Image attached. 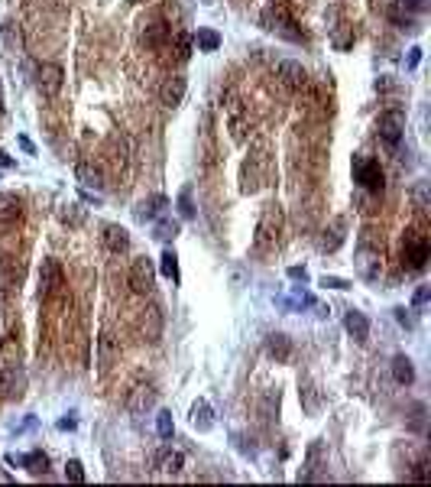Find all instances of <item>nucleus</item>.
<instances>
[{
  "instance_id": "1",
  "label": "nucleus",
  "mask_w": 431,
  "mask_h": 487,
  "mask_svg": "<svg viewBox=\"0 0 431 487\" xmlns=\"http://www.w3.org/2000/svg\"><path fill=\"white\" fill-rule=\"evenodd\" d=\"M431 257V240L425 231L419 227H408L406 238H402V270L406 273H421L428 266Z\"/></svg>"
},
{
  "instance_id": "2",
  "label": "nucleus",
  "mask_w": 431,
  "mask_h": 487,
  "mask_svg": "<svg viewBox=\"0 0 431 487\" xmlns=\"http://www.w3.org/2000/svg\"><path fill=\"white\" fill-rule=\"evenodd\" d=\"M279 234H283V208L279 205H266V212L257 225V238H253V247L259 253H272L279 247Z\"/></svg>"
},
{
  "instance_id": "3",
  "label": "nucleus",
  "mask_w": 431,
  "mask_h": 487,
  "mask_svg": "<svg viewBox=\"0 0 431 487\" xmlns=\"http://www.w3.org/2000/svg\"><path fill=\"white\" fill-rule=\"evenodd\" d=\"M263 26L272 29V33H279V36H285V39H292V42H305V33L298 29V23L283 10V7H276V3H270V7L263 10Z\"/></svg>"
},
{
  "instance_id": "4",
  "label": "nucleus",
  "mask_w": 431,
  "mask_h": 487,
  "mask_svg": "<svg viewBox=\"0 0 431 487\" xmlns=\"http://www.w3.org/2000/svg\"><path fill=\"white\" fill-rule=\"evenodd\" d=\"M354 182L367 192H382V186H386L382 166L369 156H354Z\"/></svg>"
},
{
  "instance_id": "5",
  "label": "nucleus",
  "mask_w": 431,
  "mask_h": 487,
  "mask_svg": "<svg viewBox=\"0 0 431 487\" xmlns=\"http://www.w3.org/2000/svg\"><path fill=\"white\" fill-rule=\"evenodd\" d=\"M127 283H130V289H133L136 296H149V292H153V283H156V266H153V260L136 257V260L130 263Z\"/></svg>"
},
{
  "instance_id": "6",
  "label": "nucleus",
  "mask_w": 431,
  "mask_h": 487,
  "mask_svg": "<svg viewBox=\"0 0 431 487\" xmlns=\"http://www.w3.org/2000/svg\"><path fill=\"white\" fill-rule=\"evenodd\" d=\"M62 286H65V273H62V263L59 260H42V266H39V296L42 299H55L62 292Z\"/></svg>"
},
{
  "instance_id": "7",
  "label": "nucleus",
  "mask_w": 431,
  "mask_h": 487,
  "mask_svg": "<svg viewBox=\"0 0 431 487\" xmlns=\"http://www.w3.org/2000/svg\"><path fill=\"white\" fill-rule=\"evenodd\" d=\"M402 130H406V117H402L399 111L380 114V121H376V134H380V140L389 147V150H395V147L402 143Z\"/></svg>"
},
{
  "instance_id": "8",
  "label": "nucleus",
  "mask_w": 431,
  "mask_h": 487,
  "mask_svg": "<svg viewBox=\"0 0 431 487\" xmlns=\"http://www.w3.org/2000/svg\"><path fill=\"white\" fill-rule=\"evenodd\" d=\"M162 328H166V319H162V309L156 305V302H149L146 309L140 312V335H143V341H149V345H156L162 338Z\"/></svg>"
},
{
  "instance_id": "9",
  "label": "nucleus",
  "mask_w": 431,
  "mask_h": 487,
  "mask_svg": "<svg viewBox=\"0 0 431 487\" xmlns=\"http://www.w3.org/2000/svg\"><path fill=\"white\" fill-rule=\"evenodd\" d=\"M62 82H65V72H62V65L55 62H42L36 68V88L46 95V98H55L62 91Z\"/></svg>"
},
{
  "instance_id": "10",
  "label": "nucleus",
  "mask_w": 431,
  "mask_h": 487,
  "mask_svg": "<svg viewBox=\"0 0 431 487\" xmlns=\"http://www.w3.org/2000/svg\"><path fill=\"white\" fill-rule=\"evenodd\" d=\"M357 273L360 279H367V283H376L380 279V270H382V263H380V247H367V244H360L357 250Z\"/></svg>"
},
{
  "instance_id": "11",
  "label": "nucleus",
  "mask_w": 431,
  "mask_h": 487,
  "mask_svg": "<svg viewBox=\"0 0 431 487\" xmlns=\"http://www.w3.org/2000/svg\"><path fill=\"white\" fill-rule=\"evenodd\" d=\"M20 218H23V199L13 195V192H3V195H0V231L16 227Z\"/></svg>"
},
{
  "instance_id": "12",
  "label": "nucleus",
  "mask_w": 431,
  "mask_h": 487,
  "mask_svg": "<svg viewBox=\"0 0 431 487\" xmlns=\"http://www.w3.org/2000/svg\"><path fill=\"white\" fill-rule=\"evenodd\" d=\"M156 397H159V390L153 387V384H136L133 390H130V397H127V410L130 412H146L156 406Z\"/></svg>"
},
{
  "instance_id": "13",
  "label": "nucleus",
  "mask_w": 431,
  "mask_h": 487,
  "mask_svg": "<svg viewBox=\"0 0 431 487\" xmlns=\"http://www.w3.org/2000/svg\"><path fill=\"white\" fill-rule=\"evenodd\" d=\"M276 75L283 78V85L292 88V91H302V88H308V72L298 62H292V59H285V62L276 65Z\"/></svg>"
},
{
  "instance_id": "14",
  "label": "nucleus",
  "mask_w": 431,
  "mask_h": 487,
  "mask_svg": "<svg viewBox=\"0 0 431 487\" xmlns=\"http://www.w3.org/2000/svg\"><path fill=\"white\" fill-rule=\"evenodd\" d=\"M185 91H188V82H185L182 75H169L159 85V101L166 108H179L185 101Z\"/></svg>"
},
{
  "instance_id": "15",
  "label": "nucleus",
  "mask_w": 431,
  "mask_h": 487,
  "mask_svg": "<svg viewBox=\"0 0 431 487\" xmlns=\"http://www.w3.org/2000/svg\"><path fill=\"white\" fill-rule=\"evenodd\" d=\"M266 354H270L276 364H289V361H292V354H296V348H292V338L283 335V332H272V335L266 338Z\"/></svg>"
},
{
  "instance_id": "16",
  "label": "nucleus",
  "mask_w": 431,
  "mask_h": 487,
  "mask_svg": "<svg viewBox=\"0 0 431 487\" xmlns=\"http://www.w3.org/2000/svg\"><path fill=\"white\" fill-rule=\"evenodd\" d=\"M120 358V338L114 332H101L98 338V361H101V371H107L114 361Z\"/></svg>"
},
{
  "instance_id": "17",
  "label": "nucleus",
  "mask_w": 431,
  "mask_h": 487,
  "mask_svg": "<svg viewBox=\"0 0 431 487\" xmlns=\"http://www.w3.org/2000/svg\"><path fill=\"white\" fill-rule=\"evenodd\" d=\"M101 240H104V247L111 250V253H127V250H130V231L120 225H107L104 234H101Z\"/></svg>"
},
{
  "instance_id": "18",
  "label": "nucleus",
  "mask_w": 431,
  "mask_h": 487,
  "mask_svg": "<svg viewBox=\"0 0 431 487\" xmlns=\"http://www.w3.org/2000/svg\"><path fill=\"white\" fill-rule=\"evenodd\" d=\"M143 42H146L149 49H162L166 42H172V26L166 23V20H156V23H149L143 29Z\"/></svg>"
},
{
  "instance_id": "19",
  "label": "nucleus",
  "mask_w": 431,
  "mask_h": 487,
  "mask_svg": "<svg viewBox=\"0 0 431 487\" xmlns=\"http://www.w3.org/2000/svg\"><path fill=\"white\" fill-rule=\"evenodd\" d=\"M78 182L85 188H104V169H101V162L94 160H81L78 162Z\"/></svg>"
},
{
  "instance_id": "20",
  "label": "nucleus",
  "mask_w": 431,
  "mask_h": 487,
  "mask_svg": "<svg viewBox=\"0 0 431 487\" xmlns=\"http://www.w3.org/2000/svg\"><path fill=\"white\" fill-rule=\"evenodd\" d=\"M16 279H20V266L13 257H0V302L10 296V289L16 286Z\"/></svg>"
},
{
  "instance_id": "21",
  "label": "nucleus",
  "mask_w": 431,
  "mask_h": 487,
  "mask_svg": "<svg viewBox=\"0 0 431 487\" xmlns=\"http://www.w3.org/2000/svg\"><path fill=\"white\" fill-rule=\"evenodd\" d=\"M344 328H347V335L354 338V341L367 345V338H369V322H367V315H363V312L350 309V312L344 315Z\"/></svg>"
},
{
  "instance_id": "22",
  "label": "nucleus",
  "mask_w": 431,
  "mask_h": 487,
  "mask_svg": "<svg viewBox=\"0 0 431 487\" xmlns=\"http://www.w3.org/2000/svg\"><path fill=\"white\" fill-rule=\"evenodd\" d=\"M153 464L159 468V471H166V475H179L185 468V455L182 451H175V449H162L153 455Z\"/></svg>"
},
{
  "instance_id": "23",
  "label": "nucleus",
  "mask_w": 431,
  "mask_h": 487,
  "mask_svg": "<svg viewBox=\"0 0 431 487\" xmlns=\"http://www.w3.org/2000/svg\"><path fill=\"white\" fill-rule=\"evenodd\" d=\"M192 425H195L198 432H211L214 429V410L208 406V400H198L192 406Z\"/></svg>"
},
{
  "instance_id": "24",
  "label": "nucleus",
  "mask_w": 431,
  "mask_h": 487,
  "mask_svg": "<svg viewBox=\"0 0 431 487\" xmlns=\"http://www.w3.org/2000/svg\"><path fill=\"white\" fill-rule=\"evenodd\" d=\"M393 377H395V384L408 387V384L415 380V367H412V358H406V354H395V358H393Z\"/></svg>"
},
{
  "instance_id": "25",
  "label": "nucleus",
  "mask_w": 431,
  "mask_h": 487,
  "mask_svg": "<svg viewBox=\"0 0 431 487\" xmlns=\"http://www.w3.org/2000/svg\"><path fill=\"white\" fill-rule=\"evenodd\" d=\"M344 231H347V225L344 221H334L331 225V231H324V240H321V250L324 253H334V250L344 244Z\"/></svg>"
},
{
  "instance_id": "26",
  "label": "nucleus",
  "mask_w": 431,
  "mask_h": 487,
  "mask_svg": "<svg viewBox=\"0 0 431 487\" xmlns=\"http://www.w3.org/2000/svg\"><path fill=\"white\" fill-rule=\"evenodd\" d=\"M162 205H166V195H153V199H143L136 205V218L140 221H146V218H156L162 212Z\"/></svg>"
},
{
  "instance_id": "27",
  "label": "nucleus",
  "mask_w": 431,
  "mask_h": 487,
  "mask_svg": "<svg viewBox=\"0 0 431 487\" xmlns=\"http://www.w3.org/2000/svg\"><path fill=\"white\" fill-rule=\"evenodd\" d=\"M16 364H7L0 367V397H16Z\"/></svg>"
},
{
  "instance_id": "28",
  "label": "nucleus",
  "mask_w": 431,
  "mask_h": 487,
  "mask_svg": "<svg viewBox=\"0 0 431 487\" xmlns=\"http://www.w3.org/2000/svg\"><path fill=\"white\" fill-rule=\"evenodd\" d=\"M192 39H195L198 52H214V49H221V36H218L214 29H198V36H192Z\"/></svg>"
},
{
  "instance_id": "29",
  "label": "nucleus",
  "mask_w": 431,
  "mask_h": 487,
  "mask_svg": "<svg viewBox=\"0 0 431 487\" xmlns=\"http://www.w3.org/2000/svg\"><path fill=\"white\" fill-rule=\"evenodd\" d=\"M175 59L179 62H188L192 59V49H195V39L188 36V33H175Z\"/></svg>"
},
{
  "instance_id": "30",
  "label": "nucleus",
  "mask_w": 431,
  "mask_h": 487,
  "mask_svg": "<svg viewBox=\"0 0 431 487\" xmlns=\"http://www.w3.org/2000/svg\"><path fill=\"white\" fill-rule=\"evenodd\" d=\"M20 464H26L33 475H46V468H49V458H46L42 451H29V455H23V458H20Z\"/></svg>"
},
{
  "instance_id": "31",
  "label": "nucleus",
  "mask_w": 431,
  "mask_h": 487,
  "mask_svg": "<svg viewBox=\"0 0 431 487\" xmlns=\"http://www.w3.org/2000/svg\"><path fill=\"white\" fill-rule=\"evenodd\" d=\"M153 234H156L159 240H175V234H179V221H172V218H159L156 227H153Z\"/></svg>"
},
{
  "instance_id": "32",
  "label": "nucleus",
  "mask_w": 431,
  "mask_h": 487,
  "mask_svg": "<svg viewBox=\"0 0 431 487\" xmlns=\"http://www.w3.org/2000/svg\"><path fill=\"white\" fill-rule=\"evenodd\" d=\"M159 270H162V276H169V279H179V257H175L172 250H166L162 253V263H159Z\"/></svg>"
},
{
  "instance_id": "33",
  "label": "nucleus",
  "mask_w": 431,
  "mask_h": 487,
  "mask_svg": "<svg viewBox=\"0 0 431 487\" xmlns=\"http://www.w3.org/2000/svg\"><path fill=\"white\" fill-rule=\"evenodd\" d=\"M3 42H7V49L10 52H20V29H16V23H3Z\"/></svg>"
},
{
  "instance_id": "34",
  "label": "nucleus",
  "mask_w": 431,
  "mask_h": 487,
  "mask_svg": "<svg viewBox=\"0 0 431 487\" xmlns=\"http://www.w3.org/2000/svg\"><path fill=\"white\" fill-rule=\"evenodd\" d=\"M156 429H159V436L162 438H169L175 432V423H172V412L169 410H162L159 416H156Z\"/></svg>"
},
{
  "instance_id": "35",
  "label": "nucleus",
  "mask_w": 431,
  "mask_h": 487,
  "mask_svg": "<svg viewBox=\"0 0 431 487\" xmlns=\"http://www.w3.org/2000/svg\"><path fill=\"white\" fill-rule=\"evenodd\" d=\"M65 477H68L72 484H85V468H81L78 458H72V462L65 464Z\"/></svg>"
},
{
  "instance_id": "36",
  "label": "nucleus",
  "mask_w": 431,
  "mask_h": 487,
  "mask_svg": "<svg viewBox=\"0 0 431 487\" xmlns=\"http://www.w3.org/2000/svg\"><path fill=\"white\" fill-rule=\"evenodd\" d=\"M179 212H182V218H195V208H192V188H182V195H179Z\"/></svg>"
},
{
  "instance_id": "37",
  "label": "nucleus",
  "mask_w": 431,
  "mask_h": 487,
  "mask_svg": "<svg viewBox=\"0 0 431 487\" xmlns=\"http://www.w3.org/2000/svg\"><path fill=\"white\" fill-rule=\"evenodd\" d=\"M321 286L324 289H350V283L341 279V276H321Z\"/></svg>"
},
{
  "instance_id": "38",
  "label": "nucleus",
  "mask_w": 431,
  "mask_h": 487,
  "mask_svg": "<svg viewBox=\"0 0 431 487\" xmlns=\"http://www.w3.org/2000/svg\"><path fill=\"white\" fill-rule=\"evenodd\" d=\"M412 481H428V458H421V462H415V471H412Z\"/></svg>"
},
{
  "instance_id": "39",
  "label": "nucleus",
  "mask_w": 431,
  "mask_h": 487,
  "mask_svg": "<svg viewBox=\"0 0 431 487\" xmlns=\"http://www.w3.org/2000/svg\"><path fill=\"white\" fill-rule=\"evenodd\" d=\"M395 322L399 325H406V328H415V319L406 312V309H395Z\"/></svg>"
},
{
  "instance_id": "40",
  "label": "nucleus",
  "mask_w": 431,
  "mask_h": 487,
  "mask_svg": "<svg viewBox=\"0 0 431 487\" xmlns=\"http://www.w3.org/2000/svg\"><path fill=\"white\" fill-rule=\"evenodd\" d=\"M428 296H431V289H428V286H421L419 292H415V309H421V305L428 302Z\"/></svg>"
},
{
  "instance_id": "41",
  "label": "nucleus",
  "mask_w": 431,
  "mask_h": 487,
  "mask_svg": "<svg viewBox=\"0 0 431 487\" xmlns=\"http://www.w3.org/2000/svg\"><path fill=\"white\" fill-rule=\"evenodd\" d=\"M289 276H292V279H302V283H305V279H308L305 266H292V270H289Z\"/></svg>"
},
{
  "instance_id": "42",
  "label": "nucleus",
  "mask_w": 431,
  "mask_h": 487,
  "mask_svg": "<svg viewBox=\"0 0 431 487\" xmlns=\"http://www.w3.org/2000/svg\"><path fill=\"white\" fill-rule=\"evenodd\" d=\"M75 425H78V423H75L72 416H68V419H59V429H62V432H72Z\"/></svg>"
},
{
  "instance_id": "43",
  "label": "nucleus",
  "mask_w": 431,
  "mask_h": 487,
  "mask_svg": "<svg viewBox=\"0 0 431 487\" xmlns=\"http://www.w3.org/2000/svg\"><path fill=\"white\" fill-rule=\"evenodd\" d=\"M419 59H421V49L415 46V49H412V55H408V68H415V65H419Z\"/></svg>"
},
{
  "instance_id": "44",
  "label": "nucleus",
  "mask_w": 431,
  "mask_h": 487,
  "mask_svg": "<svg viewBox=\"0 0 431 487\" xmlns=\"http://www.w3.org/2000/svg\"><path fill=\"white\" fill-rule=\"evenodd\" d=\"M0 117H3V91H0Z\"/></svg>"
}]
</instances>
